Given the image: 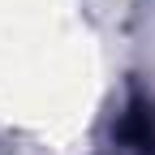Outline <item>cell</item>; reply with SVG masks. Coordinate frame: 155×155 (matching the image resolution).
Returning <instances> with one entry per match:
<instances>
[{"label":"cell","instance_id":"obj_1","mask_svg":"<svg viewBox=\"0 0 155 155\" xmlns=\"http://www.w3.org/2000/svg\"><path fill=\"white\" fill-rule=\"evenodd\" d=\"M108 155H155V104L134 99L116 112Z\"/></svg>","mask_w":155,"mask_h":155}]
</instances>
